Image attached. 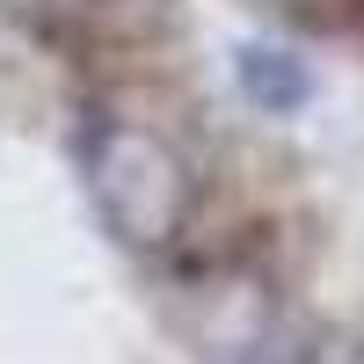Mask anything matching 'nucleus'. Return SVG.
<instances>
[{
	"mask_svg": "<svg viewBox=\"0 0 364 364\" xmlns=\"http://www.w3.org/2000/svg\"><path fill=\"white\" fill-rule=\"evenodd\" d=\"M87 197H95V219L124 240V248H168L190 219V168L182 154L154 132L132 124V117H102L87 132Z\"/></svg>",
	"mask_w": 364,
	"mask_h": 364,
	"instance_id": "1",
	"label": "nucleus"
},
{
	"mask_svg": "<svg viewBox=\"0 0 364 364\" xmlns=\"http://www.w3.org/2000/svg\"><path fill=\"white\" fill-rule=\"evenodd\" d=\"M291 8H306V15H336L343 0H291Z\"/></svg>",
	"mask_w": 364,
	"mask_h": 364,
	"instance_id": "3",
	"label": "nucleus"
},
{
	"mask_svg": "<svg viewBox=\"0 0 364 364\" xmlns=\"http://www.w3.org/2000/svg\"><path fill=\"white\" fill-rule=\"evenodd\" d=\"M350 364H364V343H357V350H350Z\"/></svg>",
	"mask_w": 364,
	"mask_h": 364,
	"instance_id": "4",
	"label": "nucleus"
},
{
	"mask_svg": "<svg viewBox=\"0 0 364 364\" xmlns=\"http://www.w3.org/2000/svg\"><path fill=\"white\" fill-rule=\"evenodd\" d=\"M240 87H248L262 109H299L306 102V66H299L291 51L255 44V51H240Z\"/></svg>",
	"mask_w": 364,
	"mask_h": 364,
	"instance_id": "2",
	"label": "nucleus"
}]
</instances>
